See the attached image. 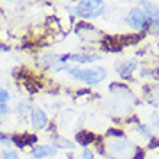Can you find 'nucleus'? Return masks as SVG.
Listing matches in <instances>:
<instances>
[{
  "label": "nucleus",
  "mask_w": 159,
  "mask_h": 159,
  "mask_svg": "<svg viewBox=\"0 0 159 159\" xmlns=\"http://www.w3.org/2000/svg\"><path fill=\"white\" fill-rule=\"evenodd\" d=\"M104 148L110 159H132L136 151L132 143L123 139H113Z\"/></svg>",
  "instance_id": "obj_2"
},
{
  "label": "nucleus",
  "mask_w": 159,
  "mask_h": 159,
  "mask_svg": "<svg viewBox=\"0 0 159 159\" xmlns=\"http://www.w3.org/2000/svg\"><path fill=\"white\" fill-rule=\"evenodd\" d=\"M2 159H20L13 149H3L2 151Z\"/></svg>",
  "instance_id": "obj_14"
},
{
  "label": "nucleus",
  "mask_w": 159,
  "mask_h": 159,
  "mask_svg": "<svg viewBox=\"0 0 159 159\" xmlns=\"http://www.w3.org/2000/svg\"><path fill=\"white\" fill-rule=\"evenodd\" d=\"M58 153V148L54 145H36L32 146L30 155L34 159H43V158H52Z\"/></svg>",
  "instance_id": "obj_4"
},
{
  "label": "nucleus",
  "mask_w": 159,
  "mask_h": 159,
  "mask_svg": "<svg viewBox=\"0 0 159 159\" xmlns=\"http://www.w3.org/2000/svg\"><path fill=\"white\" fill-rule=\"evenodd\" d=\"M151 30L159 34V19H153V20L151 22Z\"/></svg>",
  "instance_id": "obj_20"
},
{
  "label": "nucleus",
  "mask_w": 159,
  "mask_h": 159,
  "mask_svg": "<svg viewBox=\"0 0 159 159\" xmlns=\"http://www.w3.org/2000/svg\"><path fill=\"white\" fill-rule=\"evenodd\" d=\"M75 140L78 145L87 148L88 145H91V143L96 142V134L91 133V132H87V130H81V132H78V133L75 134Z\"/></svg>",
  "instance_id": "obj_8"
},
{
  "label": "nucleus",
  "mask_w": 159,
  "mask_h": 159,
  "mask_svg": "<svg viewBox=\"0 0 159 159\" xmlns=\"http://www.w3.org/2000/svg\"><path fill=\"white\" fill-rule=\"evenodd\" d=\"M106 136H111V138H116V139H121L125 136V133L121 132V130H117V129H109L107 130V133Z\"/></svg>",
  "instance_id": "obj_17"
},
{
  "label": "nucleus",
  "mask_w": 159,
  "mask_h": 159,
  "mask_svg": "<svg viewBox=\"0 0 159 159\" xmlns=\"http://www.w3.org/2000/svg\"><path fill=\"white\" fill-rule=\"evenodd\" d=\"M134 68H136V62L134 61H120V62H116V71L123 78H129Z\"/></svg>",
  "instance_id": "obj_7"
},
{
  "label": "nucleus",
  "mask_w": 159,
  "mask_h": 159,
  "mask_svg": "<svg viewBox=\"0 0 159 159\" xmlns=\"http://www.w3.org/2000/svg\"><path fill=\"white\" fill-rule=\"evenodd\" d=\"M152 98H153V100H152V101H153V104H155V106H159V88L156 90L155 93H153Z\"/></svg>",
  "instance_id": "obj_22"
},
{
  "label": "nucleus",
  "mask_w": 159,
  "mask_h": 159,
  "mask_svg": "<svg viewBox=\"0 0 159 159\" xmlns=\"http://www.w3.org/2000/svg\"><path fill=\"white\" fill-rule=\"evenodd\" d=\"M143 9H145V15L148 17H152L153 19H159V7L153 3H149V2H145L143 3Z\"/></svg>",
  "instance_id": "obj_9"
},
{
  "label": "nucleus",
  "mask_w": 159,
  "mask_h": 159,
  "mask_svg": "<svg viewBox=\"0 0 159 159\" xmlns=\"http://www.w3.org/2000/svg\"><path fill=\"white\" fill-rule=\"evenodd\" d=\"M97 59H101V57H98V55H85V54H68L64 55V57H59L61 62L72 61V62H78V64H88V62H94Z\"/></svg>",
  "instance_id": "obj_6"
},
{
  "label": "nucleus",
  "mask_w": 159,
  "mask_h": 159,
  "mask_svg": "<svg viewBox=\"0 0 159 159\" xmlns=\"http://www.w3.org/2000/svg\"><path fill=\"white\" fill-rule=\"evenodd\" d=\"M6 2H12V0H6Z\"/></svg>",
  "instance_id": "obj_24"
},
{
  "label": "nucleus",
  "mask_w": 159,
  "mask_h": 159,
  "mask_svg": "<svg viewBox=\"0 0 159 159\" xmlns=\"http://www.w3.org/2000/svg\"><path fill=\"white\" fill-rule=\"evenodd\" d=\"M138 130L140 132V134H143L145 138H153V133H152L151 127L148 125H139L138 126Z\"/></svg>",
  "instance_id": "obj_15"
},
{
  "label": "nucleus",
  "mask_w": 159,
  "mask_h": 159,
  "mask_svg": "<svg viewBox=\"0 0 159 159\" xmlns=\"http://www.w3.org/2000/svg\"><path fill=\"white\" fill-rule=\"evenodd\" d=\"M30 123L34 130H42L48 126V116L43 110L41 109H34L30 111Z\"/></svg>",
  "instance_id": "obj_5"
},
{
  "label": "nucleus",
  "mask_w": 159,
  "mask_h": 159,
  "mask_svg": "<svg viewBox=\"0 0 159 159\" xmlns=\"http://www.w3.org/2000/svg\"><path fill=\"white\" fill-rule=\"evenodd\" d=\"M10 136H12V143L15 146H17L19 149H25L26 145H25V140H23L22 134H10Z\"/></svg>",
  "instance_id": "obj_12"
},
{
  "label": "nucleus",
  "mask_w": 159,
  "mask_h": 159,
  "mask_svg": "<svg viewBox=\"0 0 159 159\" xmlns=\"http://www.w3.org/2000/svg\"><path fill=\"white\" fill-rule=\"evenodd\" d=\"M68 72H70L71 77L88 84V85H96L100 81H103L106 78V75H107V71L103 67H93V68L72 67V68H68Z\"/></svg>",
  "instance_id": "obj_1"
},
{
  "label": "nucleus",
  "mask_w": 159,
  "mask_h": 159,
  "mask_svg": "<svg viewBox=\"0 0 159 159\" xmlns=\"http://www.w3.org/2000/svg\"><path fill=\"white\" fill-rule=\"evenodd\" d=\"M81 159H94V152H91L88 148H84L81 152Z\"/></svg>",
  "instance_id": "obj_18"
},
{
  "label": "nucleus",
  "mask_w": 159,
  "mask_h": 159,
  "mask_svg": "<svg viewBox=\"0 0 159 159\" xmlns=\"http://www.w3.org/2000/svg\"><path fill=\"white\" fill-rule=\"evenodd\" d=\"M22 136H23V140H25V145H26V146H34L35 143L38 142V136H36V134L22 133Z\"/></svg>",
  "instance_id": "obj_11"
},
{
  "label": "nucleus",
  "mask_w": 159,
  "mask_h": 159,
  "mask_svg": "<svg viewBox=\"0 0 159 159\" xmlns=\"http://www.w3.org/2000/svg\"><path fill=\"white\" fill-rule=\"evenodd\" d=\"M126 20H127V23H129L133 29H143V28H148V26L151 25L152 19H149V17L145 15V12L140 10L139 7H133L129 12Z\"/></svg>",
  "instance_id": "obj_3"
},
{
  "label": "nucleus",
  "mask_w": 159,
  "mask_h": 159,
  "mask_svg": "<svg viewBox=\"0 0 159 159\" xmlns=\"http://www.w3.org/2000/svg\"><path fill=\"white\" fill-rule=\"evenodd\" d=\"M152 123H153L156 127H159V113H156V114L152 116Z\"/></svg>",
  "instance_id": "obj_23"
},
{
  "label": "nucleus",
  "mask_w": 159,
  "mask_h": 159,
  "mask_svg": "<svg viewBox=\"0 0 159 159\" xmlns=\"http://www.w3.org/2000/svg\"><path fill=\"white\" fill-rule=\"evenodd\" d=\"M54 146H57V148H61V149H74V143L71 142V140H68L67 138H62V136H55L54 138V143H52Z\"/></svg>",
  "instance_id": "obj_10"
},
{
  "label": "nucleus",
  "mask_w": 159,
  "mask_h": 159,
  "mask_svg": "<svg viewBox=\"0 0 159 159\" xmlns=\"http://www.w3.org/2000/svg\"><path fill=\"white\" fill-rule=\"evenodd\" d=\"M10 101V93L6 88L0 87V103H7Z\"/></svg>",
  "instance_id": "obj_16"
},
{
  "label": "nucleus",
  "mask_w": 159,
  "mask_h": 159,
  "mask_svg": "<svg viewBox=\"0 0 159 159\" xmlns=\"http://www.w3.org/2000/svg\"><path fill=\"white\" fill-rule=\"evenodd\" d=\"M10 107L7 106V103H0V116H7L10 114Z\"/></svg>",
  "instance_id": "obj_19"
},
{
  "label": "nucleus",
  "mask_w": 159,
  "mask_h": 159,
  "mask_svg": "<svg viewBox=\"0 0 159 159\" xmlns=\"http://www.w3.org/2000/svg\"><path fill=\"white\" fill-rule=\"evenodd\" d=\"M145 158V152L142 149H136V153L132 156V159H143Z\"/></svg>",
  "instance_id": "obj_21"
},
{
  "label": "nucleus",
  "mask_w": 159,
  "mask_h": 159,
  "mask_svg": "<svg viewBox=\"0 0 159 159\" xmlns=\"http://www.w3.org/2000/svg\"><path fill=\"white\" fill-rule=\"evenodd\" d=\"M142 2H146V0H142Z\"/></svg>",
  "instance_id": "obj_25"
},
{
  "label": "nucleus",
  "mask_w": 159,
  "mask_h": 159,
  "mask_svg": "<svg viewBox=\"0 0 159 159\" xmlns=\"http://www.w3.org/2000/svg\"><path fill=\"white\" fill-rule=\"evenodd\" d=\"M0 143L4 146V149H10L12 148V136L7 133H0Z\"/></svg>",
  "instance_id": "obj_13"
}]
</instances>
